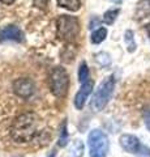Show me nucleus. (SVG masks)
<instances>
[{"instance_id": "1", "label": "nucleus", "mask_w": 150, "mask_h": 157, "mask_svg": "<svg viewBox=\"0 0 150 157\" xmlns=\"http://www.w3.org/2000/svg\"><path fill=\"white\" fill-rule=\"evenodd\" d=\"M39 132V117L34 113H25L13 121L11 135L17 143H29Z\"/></svg>"}, {"instance_id": "2", "label": "nucleus", "mask_w": 150, "mask_h": 157, "mask_svg": "<svg viewBox=\"0 0 150 157\" xmlns=\"http://www.w3.org/2000/svg\"><path fill=\"white\" fill-rule=\"evenodd\" d=\"M114 89H115V76L111 75L108 77H106L101 82L98 89L95 90L93 98H91V102H90L91 110L95 113L103 110L106 105L108 104V101L111 100V97H112Z\"/></svg>"}, {"instance_id": "3", "label": "nucleus", "mask_w": 150, "mask_h": 157, "mask_svg": "<svg viewBox=\"0 0 150 157\" xmlns=\"http://www.w3.org/2000/svg\"><path fill=\"white\" fill-rule=\"evenodd\" d=\"M90 157H106L110 149L107 135L101 130H93L88 136Z\"/></svg>"}, {"instance_id": "4", "label": "nucleus", "mask_w": 150, "mask_h": 157, "mask_svg": "<svg viewBox=\"0 0 150 157\" xmlns=\"http://www.w3.org/2000/svg\"><path fill=\"white\" fill-rule=\"evenodd\" d=\"M50 86L52 94L57 98H63L67 96L69 88V77L68 73L63 67H55L50 76Z\"/></svg>"}, {"instance_id": "5", "label": "nucleus", "mask_w": 150, "mask_h": 157, "mask_svg": "<svg viewBox=\"0 0 150 157\" xmlns=\"http://www.w3.org/2000/svg\"><path fill=\"white\" fill-rule=\"evenodd\" d=\"M80 24L79 20L73 16H67L63 14L57 20V34L64 41H73L79 36Z\"/></svg>"}, {"instance_id": "6", "label": "nucleus", "mask_w": 150, "mask_h": 157, "mask_svg": "<svg viewBox=\"0 0 150 157\" xmlns=\"http://www.w3.org/2000/svg\"><path fill=\"white\" fill-rule=\"evenodd\" d=\"M13 92L21 98H30L35 92V85L30 78H18L13 82Z\"/></svg>"}, {"instance_id": "7", "label": "nucleus", "mask_w": 150, "mask_h": 157, "mask_svg": "<svg viewBox=\"0 0 150 157\" xmlns=\"http://www.w3.org/2000/svg\"><path fill=\"white\" fill-rule=\"evenodd\" d=\"M119 143L122 145V148L128 152V153H133V155H137L140 149H141V143H140L138 137L134 136V135H130V134H124L120 136L119 139Z\"/></svg>"}, {"instance_id": "8", "label": "nucleus", "mask_w": 150, "mask_h": 157, "mask_svg": "<svg viewBox=\"0 0 150 157\" xmlns=\"http://www.w3.org/2000/svg\"><path fill=\"white\" fill-rule=\"evenodd\" d=\"M22 42L24 41V33L21 29L16 25H9L0 30V42Z\"/></svg>"}, {"instance_id": "9", "label": "nucleus", "mask_w": 150, "mask_h": 157, "mask_svg": "<svg viewBox=\"0 0 150 157\" xmlns=\"http://www.w3.org/2000/svg\"><path fill=\"white\" fill-rule=\"evenodd\" d=\"M93 85H94L93 81H90V80L84 82V84H81V88L75 96V106H76V109L82 110V107L85 106L86 100H88L89 96L91 94V92H93Z\"/></svg>"}, {"instance_id": "10", "label": "nucleus", "mask_w": 150, "mask_h": 157, "mask_svg": "<svg viewBox=\"0 0 150 157\" xmlns=\"http://www.w3.org/2000/svg\"><path fill=\"white\" fill-rule=\"evenodd\" d=\"M106 37H107V29L106 28H99L94 30L91 33V37H90V41L91 43H94V45H98V43H102Z\"/></svg>"}, {"instance_id": "11", "label": "nucleus", "mask_w": 150, "mask_h": 157, "mask_svg": "<svg viewBox=\"0 0 150 157\" xmlns=\"http://www.w3.org/2000/svg\"><path fill=\"white\" fill-rule=\"evenodd\" d=\"M56 2L60 7L68 9V11H71V12H77L81 7L80 0H56Z\"/></svg>"}, {"instance_id": "12", "label": "nucleus", "mask_w": 150, "mask_h": 157, "mask_svg": "<svg viewBox=\"0 0 150 157\" xmlns=\"http://www.w3.org/2000/svg\"><path fill=\"white\" fill-rule=\"evenodd\" d=\"M124 41H125V45H127V48L129 52H133L136 51V42H134V34L132 30H127L124 34Z\"/></svg>"}, {"instance_id": "13", "label": "nucleus", "mask_w": 150, "mask_h": 157, "mask_svg": "<svg viewBox=\"0 0 150 157\" xmlns=\"http://www.w3.org/2000/svg\"><path fill=\"white\" fill-rule=\"evenodd\" d=\"M119 12H120L119 8H116V9H108V11L104 12V14H103V22L107 24V25H112V24L115 22V20L118 18Z\"/></svg>"}, {"instance_id": "14", "label": "nucleus", "mask_w": 150, "mask_h": 157, "mask_svg": "<svg viewBox=\"0 0 150 157\" xmlns=\"http://www.w3.org/2000/svg\"><path fill=\"white\" fill-rule=\"evenodd\" d=\"M67 144H68V131H67V121H64L60 127V135H59L57 145L63 148V147H65Z\"/></svg>"}, {"instance_id": "15", "label": "nucleus", "mask_w": 150, "mask_h": 157, "mask_svg": "<svg viewBox=\"0 0 150 157\" xmlns=\"http://www.w3.org/2000/svg\"><path fill=\"white\" fill-rule=\"evenodd\" d=\"M82 155H84V144H82V141L76 140L71 147L69 156L71 157H81Z\"/></svg>"}, {"instance_id": "16", "label": "nucleus", "mask_w": 150, "mask_h": 157, "mask_svg": "<svg viewBox=\"0 0 150 157\" xmlns=\"http://www.w3.org/2000/svg\"><path fill=\"white\" fill-rule=\"evenodd\" d=\"M89 80V67L85 62H82L79 67V81L80 84H84Z\"/></svg>"}, {"instance_id": "17", "label": "nucleus", "mask_w": 150, "mask_h": 157, "mask_svg": "<svg viewBox=\"0 0 150 157\" xmlns=\"http://www.w3.org/2000/svg\"><path fill=\"white\" fill-rule=\"evenodd\" d=\"M95 62L98 63L99 66H102V67H107L111 64V58L107 52H98V54H95Z\"/></svg>"}, {"instance_id": "18", "label": "nucleus", "mask_w": 150, "mask_h": 157, "mask_svg": "<svg viewBox=\"0 0 150 157\" xmlns=\"http://www.w3.org/2000/svg\"><path fill=\"white\" fill-rule=\"evenodd\" d=\"M138 157H150V148H148V147H141V149H140V152L137 153Z\"/></svg>"}, {"instance_id": "19", "label": "nucleus", "mask_w": 150, "mask_h": 157, "mask_svg": "<svg viewBox=\"0 0 150 157\" xmlns=\"http://www.w3.org/2000/svg\"><path fill=\"white\" fill-rule=\"evenodd\" d=\"M144 121H145V124H146L148 130L150 131V109L144 113Z\"/></svg>"}, {"instance_id": "20", "label": "nucleus", "mask_w": 150, "mask_h": 157, "mask_svg": "<svg viewBox=\"0 0 150 157\" xmlns=\"http://www.w3.org/2000/svg\"><path fill=\"white\" fill-rule=\"evenodd\" d=\"M3 4H5V6H11V4H13L14 0H0Z\"/></svg>"}, {"instance_id": "21", "label": "nucleus", "mask_w": 150, "mask_h": 157, "mask_svg": "<svg viewBox=\"0 0 150 157\" xmlns=\"http://www.w3.org/2000/svg\"><path fill=\"white\" fill-rule=\"evenodd\" d=\"M146 30H148V36H149V39H150V24L146 26Z\"/></svg>"}, {"instance_id": "22", "label": "nucleus", "mask_w": 150, "mask_h": 157, "mask_svg": "<svg viewBox=\"0 0 150 157\" xmlns=\"http://www.w3.org/2000/svg\"><path fill=\"white\" fill-rule=\"evenodd\" d=\"M54 156H55V153H52V155H51V157H54Z\"/></svg>"}, {"instance_id": "23", "label": "nucleus", "mask_w": 150, "mask_h": 157, "mask_svg": "<svg viewBox=\"0 0 150 157\" xmlns=\"http://www.w3.org/2000/svg\"><path fill=\"white\" fill-rule=\"evenodd\" d=\"M149 2H150V0H149Z\"/></svg>"}]
</instances>
